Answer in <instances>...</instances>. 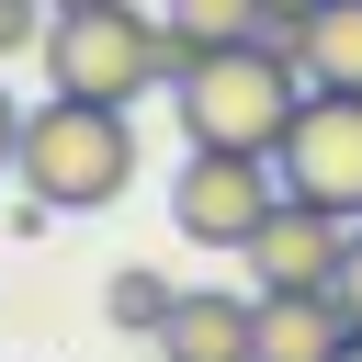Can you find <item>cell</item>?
<instances>
[{"mask_svg": "<svg viewBox=\"0 0 362 362\" xmlns=\"http://www.w3.org/2000/svg\"><path fill=\"white\" fill-rule=\"evenodd\" d=\"M170 79V23L136 0H57L45 23V90L57 102H147Z\"/></svg>", "mask_w": 362, "mask_h": 362, "instance_id": "cell-2", "label": "cell"}, {"mask_svg": "<svg viewBox=\"0 0 362 362\" xmlns=\"http://www.w3.org/2000/svg\"><path fill=\"white\" fill-rule=\"evenodd\" d=\"M351 362H362V339H351Z\"/></svg>", "mask_w": 362, "mask_h": 362, "instance_id": "cell-16", "label": "cell"}, {"mask_svg": "<svg viewBox=\"0 0 362 362\" xmlns=\"http://www.w3.org/2000/svg\"><path fill=\"white\" fill-rule=\"evenodd\" d=\"M260 11H272V34H305V23L328 11V0H260Z\"/></svg>", "mask_w": 362, "mask_h": 362, "instance_id": "cell-14", "label": "cell"}, {"mask_svg": "<svg viewBox=\"0 0 362 362\" xmlns=\"http://www.w3.org/2000/svg\"><path fill=\"white\" fill-rule=\"evenodd\" d=\"M294 45V68H305V90H362V0H328L305 34H283Z\"/></svg>", "mask_w": 362, "mask_h": 362, "instance_id": "cell-10", "label": "cell"}, {"mask_svg": "<svg viewBox=\"0 0 362 362\" xmlns=\"http://www.w3.org/2000/svg\"><path fill=\"white\" fill-rule=\"evenodd\" d=\"M124 181H136V124L113 102H57L45 90L34 124H23V192L45 215H102Z\"/></svg>", "mask_w": 362, "mask_h": 362, "instance_id": "cell-3", "label": "cell"}, {"mask_svg": "<svg viewBox=\"0 0 362 362\" xmlns=\"http://www.w3.org/2000/svg\"><path fill=\"white\" fill-rule=\"evenodd\" d=\"M339 305H351V328H362V226H351V260H339Z\"/></svg>", "mask_w": 362, "mask_h": 362, "instance_id": "cell-15", "label": "cell"}, {"mask_svg": "<svg viewBox=\"0 0 362 362\" xmlns=\"http://www.w3.org/2000/svg\"><path fill=\"white\" fill-rule=\"evenodd\" d=\"M351 339L339 294H260V362H351Z\"/></svg>", "mask_w": 362, "mask_h": 362, "instance_id": "cell-8", "label": "cell"}, {"mask_svg": "<svg viewBox=\"0 0 362 362\" xmlns=\"http://www.w3.org/2000/svg\"><path fill=\"white\" fill-rule=\"evenodd\" d=\"M45 23H57V0H0V68L11 57H45Z\"/></svg>", "mask_w": 362, "mask_h": 362, "instance_id": "cell-12", "label": "cell"}, {"mask_svg": "<svg viewBox=\"0 0 362 362\" xmlns=\"http://www.w3.org/2000/svg\"><path fill=\"white\" fill-rule=\"evenodd\" d=\"M272 204H283V170L272 158H238V147H181V181H170V226L192 238V249H249L260 226H272Z\"/></svg>", "mask_w": 362, "mask_h": 362, "instance_id": "cell-4", "label": "cell"}, {"mask_svg": "<svg viewBox=\"0 0 362 362\" xmlns=\"http://www.w3.org/2000/svg\"><path fill=\"white\" fill-rule=\"evenodd\" d=\"M272 170H283V192H305V204L362 226V90H305V113L283 124Z\"/></svg>", "mask_w": 362, "mask_h": 362, "instance_id": "cell-5", "label": "cell"}, {"mask_svg": "<svg viewBox=\"0 0 362 362\" xmlns=\"http://www.w3.org/2000/svg\"><path fill=\"white\" fill-rule=\"evenodd\" d=\"M158 362H260V294H215L192 283L158 328Z\"/></svg>", "mask_w": 362, "mask_h": 362, "instance_id": "cell-7", "label": "cell"}, {"mask_svg": "<svg viewBox=\"0 0 362 362\" xmlns=\"http://www.w3.org/2000/svg\"><path fill=\"white\" fill-rule=\"evenodd\" d=\"M23 124H34V113H23L11 90H0V170H23Z\"/></svg>", "mask_w": 362, "mask_h": 362, "instance_id": "cell-13", "label": "cell"}, {"mask_svg": "<svg viewBox=\"0 0 362 362\" xmlns=\"http://www.w3.org/2000/svg\"><path fill=\"white\" fill-rule=\"evenodd\" d=\"M339 260H351V215H328V204H305V192H283L272 226L238 249L249 294H339Z\"/></svg>", "mask_w": 362, "mask_h": 362, "instance_id": "cell-6", "label": "cell"}, {"mask_svg": "<svg viewBox=\"0 0 362 362\" xmlns=\"http://www.w3.org/2000/svg\"><path fill=\"white\" fill-rule=\"evenodd\" d=\"M158 23H170V79H181L192 57H215V45H260V34H272L260 0H170Z\"/></svg>", "mask_w": 362, "mask_h": 362, "instance_id": "cell-9", "label": "cell"}, {"mask_svg": "<svg viewBox=\"0 0 362 362\" xmlns=\"http://www.w3.org/2000/svg\"><path fill=\"white\" fill-rule=\"evenodd\" d=\"M113 328H136V339H158L170 328V305H181V283H158V272H113Z\"/></svg>", "mask_w": 362, "mask_h": 362, "instance_id": "cell-11", "label": "cell"}, {"mask_svg": "<svg viewBox=\"0 0 362 362\" xmlns=\"http://www.w3.org/2000/svg\"><path fill=\"white\" fill-rule=\"evenodd\" d=\"M170 90H181V136H192V147H238V158H272L283 124L305 113V68H294L283 34L215 45V57H192Z\"/></svg>", "mask_w": 362, "mask_h": 362, "instance_id": "cell-1", "label": "cell"}]
</instances>
